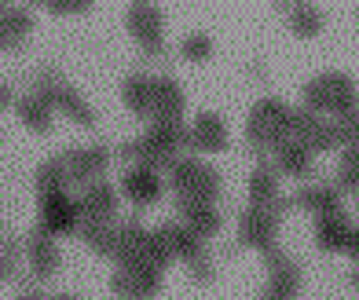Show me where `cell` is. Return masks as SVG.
<instances>
[{
	"mask_svg": "<svg viewBox=\"0 0 359 300\" xmlns=\"http://www.w3.org/2000/svg\"><path fill=\"white\" fill-rule=\"evenodd\" d=\"M319 242H323L326 249H345V245L352 242V227L341 220V216H326L323 227H319Z\"/></svg>",
	"mask_w": 359,
	"mask_h": 300,
	"instance_id": "2",
	"label": "cell"
},
{
	"mask_svg": "<svg viewBox=\"0 0 359 300\" xmlns=\"http://www.w3.org/2000/svg\"><path fill=\"white\" fill-rule=\"evenodd\" d=\"M345 179L348 183H359V150H355V154H348V161H345Z\"/></svg>",
	"mask_w": 359,
	"mask_h": 300,
	"instance_id": "3",
	"label": "cell"
},
{
	"mask_svg": "<svg viewBox=\"0 0 359 300\" xmlns=\"http://www.w3.org/2000/svg\"><path fill=\"white\" fill-rule=\"evenodd\" d=\"M345 132H348V139H359V114H348L345 118Z\"/></svg>",
	"mask_w": 359,
	"mask_h": 300,
	"instance_id": "4",
	"label": "cell"
},
{
	"mask_svg": "<svg viewBox=\"0 0 359 300\" xmlns=\"http://www.w3.org/2000/svg\"><path fill=\"white\" fill-rule=\"evenodd\" d=\"M308 99H312V107H319V110H352V85L341 74H330V77H323L319 85L308 88Z\"/></svg>",
	"mask_w": 359,
	"mask_h": 300,
	"instance_id": "1",
	"label": "cell"
}]
</instances>
